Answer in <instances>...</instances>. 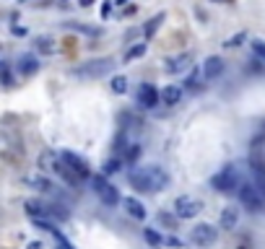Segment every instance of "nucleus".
Listing matches in <instances>:
<instances>
[{"label": "nucleus", "instance_id": "obj_5", "mask_svg": "<svg viewBox=\"0 0 265 249\" xmlns=\"http://www.w3.org/2000/svg\"><path fill=\"white\" fill-rule=\"evenodd\" d=\"M91 184H94V190H97V195H99V200L104 202L107 208H115L117 202H120V192H117V187H112L102 174L99 177H94L91 179Z\"/></svg>", "mask_w": 265, "mask_h": 249}, {"label": "nucleus", "instance_id": "obj_11", "mask_svg": "<svg viewBox=\"0 0 265 249\" xmlns=\"http://www.w3.org/2000/svg\"><path fill=\"white\" fill-rule=\"evenodd\" d=\"M190 62H193V55H180V57H171V60H166L164 70H166V73H171V75H177V73L190 70Z\"/></svg>", "mask_w": 265, "mask_h": 249}, {"label": "nucleus", "instance_id": "obj_23", "mask_svg": "<svg viewBox=\"0 0 265 249\" xmlns=\"http://www.w3.org/2000/svg\"><path fill=\"white\" fill-rule=\"evenodd\" d=\"M138 156H140V146L138 143H128V146H125V159L122 161H138Z\"/></svg>", "mask_w": 265, "mask_h": 249}, {"label": "nucleus", "instance_id": "obj_19", "mask_svg": "<svg viewBox=\"0 0 265 249\" xmlns=\"http://www.w3.org/2000/svg\"><path fill=\"white\" fill-rule=\"evenodd\" d=\"M164 24V13H159V16H153V19L143 26V37L146 39H153V34H156V31H159V26Z\"/></svg>", "mask_w": 265, "mask_h": 249}, {"label": "nucleus", "instance_id": "obj_35", "mask_svg": "<svg viewBox=\"0 0 265 249\" xmlns=\"http://www.w3.org/2000/svg\"><path fill=\"white\" fill-rule=\"evenodd\" d=\"M213 3H231V0H213Z\"/></svg>", "mask_w": 265, "mask_h": 249}, {"label": "nucleus", "instance_id": "obj_21", "mask_svg": "<svg viewBox=\"0 0 265 249\" xmlns=\"http://www.w3.org/2000/svg\"><path fill=\"white\" fill-rule=\"evenodd\" d=\"M143 55H146V44L140 42V44H135V47H130V50H128V55H125V62H133V60L143 57Z\"/></svg>", "mask_w": 265, "mask_h": 249}, {"label": "nucleus", "instance_id": "obj_29", "mask_svg": "<svg viewBox=\"0 0 265 249\" xmlns=\"http://www.w3.org/2000/svg\"><path fill=\"white\" fill-rule=\"evenodd\" d=\"M200 78H203V70H193L190 78H187V88H198L200 86Z\"/></svg>", "mask_w": 265, "mask_h": 249}, {"label": "nucleus", "instance_id": "obj_10", "mask_svg": "<svg viewBox=\"0 0 265 249\" xmlns=\"http://www.w3.org/2000/svg\"><path fill=\"white\" fill-rule=\"evenodd\" d=\"M138 104L143 109H153L156 104H159V91H156L151 83H143L138 91Z\"/></svg>", "mask_w": 265, "mask_h": 249}, {"label": "nucleus", "instance_id": "obj_13", "mask_svg": "<svg viewBox=\"0 0 265 249\" xmlns=\"http://www.w3.org/2000/svg\"><path fill=\"white\" fill-rule=\"evenodd\" d=\"M16 68H19L21 75H34V73L39 70V62H37L34 55H24L19 62H16Z\"/></svg>", "mask_w": 265, "mask_h": 249}, {"label": "nucleus", "instance_id": "obj_1", "mask_svg": "<svg viewBox=\"0 0 265 249\" xmlns=\"http://www.w3.org/2000/svg\"><path fill=\"white\" fill-rule=\"evenodd\" d=\"M128 182L138 192H159V190H166L169 174L161 166H135L128 174Z\"/></svg>", "mask_w": 265, "mask_h": 249}, {"label": "nucleus", "instance_id": "obj_17", "mask_svg": "<svg viewBox=\"0 0 265 249\" xmlns=\"http://www.w3.org/2000/svg\"><path fill=\"white\" fill-rule=\"evenodd\" d=\"M34 47H37V52H42V55H55L57 52V42L52 37H37Z\"/></svg>", "mask_w": 265, "mask_h": 249}, {"label": "nucleus", "instance_id": "obj_26", "mask_svg": "<svg viewBox=\"0 0 265 249\" xmlns=\"http://www.w3.org/2000/svg\"><path fill=\"white\" fill-rule=\"evenodd\" d=\"M159 226L174 228V226H177V215H171V213H159Z\"/></svg>", "mask_w": 265, "mask_h": 249}, {"label": "nucleus", "instance_id": "obj_24", "mask_svg": "<svg viewBox=\"0 0 265 249\" xmlns=\"http://www.w3.org/2000/svg\"><path fill=\"white\" fill-rule=\"evenodd\" d=\"M143 236H146V241H148L151 246H161V244H164V236H161V233H156L153 228H146Z\"/></svg>", "mask_w": 265, "mask_h": 249}, {"label": "nucleus", "instance_id": "obj_36", "mask_svg": "<svg viewBox=\"0 0 265 249\" xmlns=\"http://www.w3.org/2000/svg\"><path fill=\"white\" fill-rule=\"evenodd\" d=\"M239 249H247V246H239Z\"/></svg>", "mask_w": 265, "mask_h": 249}, {"label": "nucleus", "instance_id": "obj_30", "mask_svg": "<svg viewBox=\"0 0 265 249\" xmlns=\"http://www.w3.org/2000/svg\"><path fill=\"white\" fill-rule=\"evenodd\" d=\"M0 81H3V86H13V75L8 73V68L0 65Z\"/></svg>", "mask_w": 265, "mask_h": 249}, {"label": "nucleus", "instance_id": "obj_33", "mask_svg": "<svg viewBox=\"0 0 265 249\" xmlns=\"http://www.w3.org/2000/svg\"><path fill=\"white\" fill-rule=\"evenodd\" d=\"M26 249H42V241H29Z\"/></svg>", "mask_w": 265, "mask_h": 249}, {"label": "nucleus", "instance_id": "obj_27", "mask_svg": "<svg viewBox=\"0 0 265 249\" xmlns=\"http://www.w3.org/2000/svg\"><path fill=\"white\" fill-rule=\"evenodd\" d=\"M120 169H122V159H109L104 164V174H117Z\"/></svg>", "mask_w": 265, "mask_h": 249}, {"label": "nucleus", "instance_id": "obj_22", "mask_svg": "<svg viewBox=\"0 0 265 249\" xmlns=\"http://www.w3.org/2000/svg\"><path fill=\"white\" fill-rule=\"evenodd\" d=\"M65 29L81 31V34H89V37H99V29H97V26H83V24H65Z\"/></svg>", "mask_w": 265, "mask_h": 249}, {"label": "nucleus", "instance_id": "obj_31", "mask_svg": "<svg viewBox=\"0 0 265 249\" xmlns=\"http://www.w3.org/2000/svg\"><path fill=\"white\" fill-rule=\"evenodd\" d=\"M242 42H244V31H239V34H234V37L226 42V47H239Z\"/></svg>", "mask_w": 265, "mask_h": 249}, {"label": "nucleus", "instance_id": "obj_9", "mask_svg": "<svg viewBox=\"0 0 265 249\" xmlns=\"http://www.w3.org/2000/svg\"><path fill=\"white\" fill-rule=\"evenodd\" d=\"M221 73H224V60L218 55H211L206 62H203V78H206V81H216Z\"/></svg>", "mask_w": 265, "mask_h": 249}, {"label": "nucleus", "instance_id": "obj_2", "mask_svg": "<svg viewBox=\"0 0 265 249\" xmlns=\"http://www.w3.org/2000/svg\"><path fill=\"white\" fill-rule=\"evenodd\" d=\"M211 184H213V190L226 192V195L234 192V190H239V184H242V171H239V166H237V164L224 166V169L211 179Z\"/></svg>", "mask_w": 265, "mask_h": 249}, {"label": "nucleus", "instance_id": "obj_20", "mask_svg": "<svg viewBox=\"0 0 265 249\" xmlns=\"http://www.w3.org/2000/svg\"><path fill=\"white\" fill-rule=\"evenodd\" d=\"M26 182L34 187V190H39V192H52V187H55L50 179H44V177H29Z\"/></svg>", "mask_w": 265, "mask_h": 249}, {"label": "nucleus", "instance_id": "obj_8", "mask_svg": "<svg viewBox=\"0 0 265 249\" xmlns=\"http://www.w3.org/2000/svg\"><path fill=\"white\" fill-rule=\"evenodd\" d=\"M60 161L65 164L78 179H89V164L81 159V156H75L73 151H62V153H60Z\"/></svg>", "mask_w": 265, "mask_h": 249}, {"label": "nucleus", "instance_id": "obj_7", "mask_svg": "<svg viewBox=\"0 0 265 249\" xmlns=\"http://www.w3.org/2000/svg\"><path fill=\"white\" fill-rule=\"evenodd\" d=\"M190 239H193V244H198V246H213L216 239H218V228L211 226V223H198V226L193 228V233H190Z\"/></svg>", "mask_w": 265, "mask_h": 249}, {"label": "nucleus", "instance_id": "obj_4", "mask_svg": "<svg viewBox=\"0 0 265 249\" xmlns=\"http://www.w3.org/2000/svg\"><path fill=\"white\" fill-rule=\"evenodd\" d=\"M239 200H242V205L249 213H260L262 210V202H265V197L257 192V187L249 184V182H242L239 184Z\"/></svg>", "mask_w": 265, "mask_h": 249}, {"label": "nucleus", "instance_id": "obj_18", "mask_svg": "<svg viewBox=\"0 0 265 249\" xmlns=\"http://www.w3.org/2000/svg\"><path fill=\"white\" fill-rule=\"evenodd\" d=\"M252 174H255V187L257 192L265 197V166L260 161H252Z\"/></svg>", "mask_w": 265, "mask_h": 249}, {"label": "nucleus", "instance_id": "obj_14", "mask_svg": "<svg viewBox=\"0 0 265 249\" xmlns=\"http://www.w3.org/2000/svg\"><path fill=\"white\" fill-rule=\"evenodd\" d=\"M26 213L31 215V218H47L50 221V215H47V202H42V200H26Z\"/></svg>", "mask_w": 265, "mask_h": 249}, {"label": "nucleus", "instance_id": "obj_28", "mask_svg": "<svg viewBox=\"0 0 265 249\" xmlns=\"http://www.w3.org/2000/svg\"><path fill=\"white\" fill-rule=\"evenodd\" d=\"M252 52L260 62H265V42L262 39H252Z\"/></svg>", "mask_w": 265, "mask_h": 249}, {"label": "nucleus", "instance_id": "obj_16", "mask_svg": "<svg viewBox=\"0 0 265 249\" xmlns=\"http://www.w3.org/2000/svg\"><path fill=\"white\" fill-rule=\"evenodd\" d=\"M237 221H239L237 208H224V210H221V228H224V231L237 228Z\"/></svg>", "mask_w": 265, "mask_h": 249}, {"label": "nucleus", "instance_id": "obj_6", "mask_svg": "<svg viewBox=\"0 0 265 249\" xmlns=\"http://www.w3.org/2000/svg\"><path fill=\"white\" fill-rule=\"evenodd\" d=\"M200 210H203V202L190 197V195H180L174 200V215L177 218H195Z\"/></svg>", "mask_w": 265, "mask_h": 249}, {"label": "nucleus", "instance_id": "obj_32", "mask_svg": "<svg viewBox=\"0 0 265 249\" xmlns=\"http://www.w3.org/2000/svg\"><path fill=\"white\" fill-rule=\"evenodd\" d=\"M13 34H16V37H24V34H26V29H21V26H13Z\"/></svg>", "mask_w": 265, "mask_h": 249}, {"label": "nucleus", "instance_id": "obj_37", "mask_svg": "<svg viewBox=\"0 0 265 249\" xmlns=\"http://www.w3.org/2000/svg\"><path fill=\"white\" fill-rule=\"evenodd\" d=\"M24 3H29V0H24Z\"/></svg>", "mask_w": 265, "mask_h": 249}, {"label": "nucleus", "instance_id": "obj_34", "mask_svg": "<svg viewBox=\"0 0 265 249\" xmlns=\"http://www.w3.org/2000/svg\"><path fill=\"white\" fill-rule=\"evenodd\" d=\"M78 3H81L83 8H89V6H94V0H78Z\"/></svg>", "mask_w": 265, "mask_h": 249}, {"label": "nucleus", "instance_id": "obj_12", "mask_svg": "<svg viewBox=\"0 0 265 249\" xmlns=\"http://www.w3.org/2000/svg\"><path fill=\"white\" fill-rule=\"evenodd\" d=\"M180 99H182V88H180V86H166V88L159 91V101L166 104V106L180 104Z\"/></svg>", "mask_w": 265, "mask_h": 249}, {"label": "nucleus", "instance_id": "obj_15", "mask_svg": "<svg viewBox=\"0 0 265 249\" xmlns=\"http://www.w3.org/2000/svg\"><path fill=\"white\" fill-rule=\"evenodd\" d=\"M122 202H125V208H128V213L133 218H138V221H143L146 218V208H143V202H140L138 197H125Z\"/></svg>", "mask_w": 265, "mask_h": 249}, {"label": "nucleus", "instance_id": "obj_3", "mask_svg": "<svg viewBox=\"0 0 265 249\" xmlns=\"http://www.w3.org/2000/svg\"><path fill=\"white\" fill-rule=\"evenodd\" d=\"M115 68H117V62L112 57H99V60H91V62H83V65L73 68L70 73L78 78H102V75H109Z\"/></svg>", "mask_w": 265, "mask_h": 249}, {"label": "nucleus", "instance_id": "obj_25", "mask_svg": "<svg viewBox=\"0 0 265 249\" xmlns=\"http://www.w3.org/2000/svg\"><path fill=\"white\" fill-rule=\"evenodd\" d=\"M112 91L115 93H125V91H128V78H125V75L112 78Z\"/></svg>", "mask_w": 265, "mask_h": 249}]
</instances>
